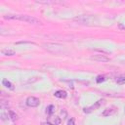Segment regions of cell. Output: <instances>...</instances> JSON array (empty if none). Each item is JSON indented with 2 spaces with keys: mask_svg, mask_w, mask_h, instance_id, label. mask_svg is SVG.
Returning a JSON list of instances; mask_svg holds the SVG:
<instances>
[{
  "mask_svg": "<svg viewBox=\"0 0 125 125\" xmlns=\"http://www.w3.org/2000/svg\"><path fill=\"white\" fill-rule=\"evenodd\" d=\"M116 107L115 106H110V107H108V108H105L104 111H103V116H109V115H112V114H114L115 112H116Z\"/></svg>",
  "mask_w": 125,
  "mask_h": 125,
  "instance_id": "obj_6",
  "label": "cell"
},
{
  "mask_svg": "<svg viewBox=\"0 0 125 125\" xmlns=\"http://www.w3.org/2000/svg\"><path fill=\"white\" fill-rule=\"evenodd\" d=\"M116 83L119 84V85H122V84H125V76H119L116 78Z\"/></svg>",
  "mask_w": 125,
  "mask_h": 125,
  "instance_id": "obj_12",
  "label": "cell"
},
{
  "mask_svg": "<svg viewBox=\"0 0 125 125\" xmlns=\"http://www.w3.org/2000/svg\"><path fill=\"white\" fill-rule=\"evenodd\" d=\"M67 125H75V121H74V118H70L67 122Z\"/></svg>",
  "mask_w": 125,
  "mask_h": 125,
  "instance_id": "obj_15",
  "label": "cell"
},
{
  "mask_svg": "<svg viewBox=\"0 0 125 125\" xmlns=\"http://www.w3.org/2000/svg\"><path fill=\"white\" fill-rule=\"evenodd\" d=\"M54 95H55V97L60 98V99H65V98L67 97V93H66L65 91H62V90H59V91H57Z\"/></svg>",
  "mask_w": 125,
  "mask_h": 125,
  "instance_id": "obj_8",
  "label": "cell"
},
{
  "mask_svg": "<svg viewBox=\"0 0 125 125\" xmlns=\"http://www.w3.org/2000/svg\"><path fill=\"white\" fill-rule=\"evenodd\" d=\"M41 125H51V124H50L49 122H42Z\"/></svg>",
  "mask_w": 125,
  "mask_h": 125,
  "instance_id": "obj_16",
  "label": "cell"
},
{
  "mask_svg": "<svg viewBox=\"0 0 125 125\" xmlns=\"http://www.w3.org/2000/svg\"><path fill=\"white\" fill-rule=\"evenodd\" d=\"M47 122H49L51 125H59V124H61L62 120L59 116H50L48 118Z\"/></svg>",
  "mask_w": 125,
  "mask_h": 125,
  "instance_id": "obj_7",
  "label": "cell"
},
{
  "mask_svg": "<svg viewBox=\"0 0 125 125\" xmlns=\"http://www.w3.org/2000/svg\"><path fill=\"white\" fill-rule=\"evenodd\" d=\"M9 115H10V117H11V119H12L13 121H16V120L18 119V115H17L16 112H14L13 110H9Z\"/></svg>",
  "mask_w": 125,
  "mask_h": 125,
  "instance_id": "obj_13",
  "label": "cell"
},
{
  "mask_svg": "<svg viewBox=\"0 0 125 125\" xmlns=\"http://www.w3.org/2000/svg\"><path fill=\"white\" fill-rule=\"evenodd\" d=\"M1 53L5 56H14L15 55V51L14 50H9V49H4L1 51Z\"/></svg>",
  "mask_w": 125,
  "mask_h": 125,
  "instance_id": "obj_10",
  "label": "cell"
},
{
  "mask_svg": "<svg viewBox=\"0 0 125 125\" xmlns=\"http://www.w3.org/2000/svg\"><path fill=\"white\" fill-rule=\"evenodd\" d=\"M44 48L46 50H48L49 52L56 54V55H62L64 53H66V49L60 44H55V43H47L43 45Z\"/></svg>",
  "mask_w": 125,
  "mask_h": 125,
  "instance_id": "obj_2",
  "label": "cell"
},
{
  "mask_svg": "<svg viewBox=\"0 0 125 125\" xmlns=\"http://www.w3.org/2000/svg\"><path fill=\"white\" fill-rule=\"evenodd\" d=\"M4 19L17 20V21H25L30 24H42L41 21H39L38 19H36L34 17L27 16V15H6V16H4Z\"/></svg>",
  "mask_w": 125,
  "mask_h": 125,
  "instance_id": "obj_1",
  "label": "cell"
},
{
  "mask_svg": "<svg viewBox=\"0 0 125 125\" xmlns=\"http://www.w3.org/2000/svg\"><path fill=\"white\" fill-rule=\"evenodd\" d=\"M39 104H40V101H39V99L36 98V97L30 96V97H28V98L26 99V104H27L28 106H30V107H36V106L39 105Z\"/></svg>",
  "mask_w": 125,
  "mask_h": 125,
  "instance_id": "obj_3",
  "label": "cell"
},
{
  "mask_svg": "<svg viewBox=\"0 0 125 125\" xmlns=\"http://www.w3.org/2000/svg\"><path fill=\"white\" fill-rule=\"evenodd\" d=\"M2 84L6 87V88H8V89H10V90H14L15 88H14V85L8 80V79H6V78H4L3 80H2Z\"/></svg>",
  "mask_w": 125,
  "mask_h": 125,
  "instance_id": "obj_9",
  "label": "cell"
},
{
  "mask_svg": "<svg viewBox=\"0 0 125 125\" xmlns=\"http://www.w3.org/2000/svg\"><path fill=\"white\" fill-rule=\"evenodd\" d=\"M92 60L94 61H97V62H108L109 61V58L104 56V55H96V56H92L91 57Z\"/></svg>",
  "mask_w": 125,
  "mask_h": 125,
  "instance_id": "obj_5",
  "label": "cell"
},
{
  "mask_svg": "<svg viewBox=\"0 0 125 125\" xmlns=\"http://www.w3.org/2000/svg\"><path fill=\"white\" fill-rule=\"evenodd\" d=\"M104 104V100H100V101H98L95 104H93V105H91V106H89V107H85L84 108V112L85 113H90L91 111H93V110H95V109H97L98 107H100L102 104Z\"/></svg>",
  "mask_w": 125,
  "mask_h": 125,
  "instance_id": "obj_4",
  "label": "cell"
},
{
  "mask_svg": "<svg viewBox=\"0 0 125 125\" xmlns=\"http://www.w3.org/2000/svg\"><path fill=\"white\" fill-rule=\"evenodd\" d=\"M54 111H55V106H54L53 104H50V105H48V106L46 107V113H47V114L51 115V114L54 113Z\"/></svg>",
  "mask_w": 125,
  "mask_h": 125,
  "instance_id": "obj_11",
  "label": "cell"
},
{
  "mask_svg": "<svg viewBox=\"0 0 125 125\" xmlns=\"http://www.w3.org/2000/svg\"><path fill=\"white\" fill-rule=\"evenodd\" d=\"M104 80H105L104 76H102V75H99V76L96 78V81H97V83H102V82H104Z\"/></svg>",
  "mask_w": 125,
  "mask_h": 125,
  "instance_id": "obj_14",
  "label": "cell"
}]
</instances>
